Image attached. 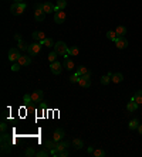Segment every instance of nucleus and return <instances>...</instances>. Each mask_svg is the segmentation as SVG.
Returning <instances> with one entry per match:
<instances>
[{
  "label": "nucleus",
  "instance_id": "nucleus-1",
  "mask_svg": "<svg viewBox=\"0 0 142 157\" xmlns=\"http://www.w3.org/2000/svg\"><path fill=\"white\" fill-rule=\"evenodd\" d=\"M54 51L58 54V55H63L64 58L68 57V47L66 45V42L63 41H57L54 44Z\"/></svg>",
  "mask_w": 142,
  "mask_h": 157
},
{
  "label": "nucleus",
  "instance_id": "nucleus-2",
  "mask_svg": "<svg viewBox=\"0 0 142 157\" xmlns=\"http://www.w3.org/2000/svg\"><path fill=\"white\" fill-rule=\"evenodd\" d=\"M26 3H13L10 7V11L14 14V16H20V14H23L24 13V10H26Z\"/></svg>",
  "mask_w": 142,
  "mask_h": 157
},
{
  "label": "nucleus",
  "instance_id": "nucleus-3",
  "mask_svg": "<svg viewBox=\"0 0 142 157\" xmlns=\"http://www.w3.org/2000/svg\"><path fill=\"white\" fill-rule=\"evenodd\" d=\"M29 54L33 57V55H37L38 52L41 51V44L40 42H34V44H31V45H29Z\"/></svg>",
  "mask_w": 142,
  "mask_h": 157
},
{
  "label": "nucleus",
  "instance_id": "nucleus-4",
  "mask_svg": "<svg viewBox=\"0 0 142 157\" xmlns=\"http://www.w3.org/2000/svg\"><path fill=\"white\" fill-rule=\"evenodd\" d=\"M63 64L58 63V61H54V63H51V65H50V68H51V72L54 74V75H60L61 74V71H63Z\"/></svg>",
  "mask_w": 142,
  "mask_h": 157
},
{
  "label": "nucleus",
  "instance_id": "nucleus-5",
  "mask_svg": "<svg viewBox=\"0 0 142 157\" xmlns=\"http://www.w3.org/2000/svg\"><path fill=\"white\" fill-rule=\"evenodd\" d=\"M78 85L83 86V88H90L91 85V79H90V74H85L83 76H80V81H78Z\"/></svg>",
  "mask_w": 142,
  "mask_h": 157
},
{
  "label": "nucleus",
  "instance_id": "nucleus-6",
  "mask_svg": "<svg viewBox=\"0 0 142 157\" xmlns=\"http://www.w3.org/2000/svg\"><path fill=\"white\" fill-rule=\"evenodd\" d=\"M54 21L57 24H61V23H64L66 21V11L63 10H58L54 13Z\"/></svg>",
  "mask_w": 142,
  "mask_h": 157
},
{
  "label": "nucleus",
  "instance_id": "nucleus-7",
  "mask_svg": "<svg viewBox=\"0 0 142 157\" xmlns=\"http://www.w3.org/2000/svg\"><path fill=\"white\" fill-rule=\"evenodd\" d=\"M19 58H20V52L17 48H10L9 50V61H19Z\"/></svg>",
  "mask_w": 142,
  "mask_h": 157
},
{
  "label": "nucleus",
  "instance_id": "nucleus-8",
  "mask_svg": "<svg viewBox=\"0 0 142 157\" xmlns=\"http://www.w3.org/2000/svg\"><path fill=\"white\" fill-rule=\"evenodd\" d=\"M115 45H117V48H120V50H125V48L128 47V40H127L125 37H118L117 41H115Z\"/></svg>",
  "mask_w": 142,
  "mask_h": 157
},
{
  "label": "nucleus",
  "instance_id": "nucleus-9",
  "mask_svg": "<svg viewBox=\"0 0 142 157\" xmlns=\"http://www.w3.org/2000/svg\"><path fill=\"white\" fill-rule=\"evenodd\" d=\"M43 98H44V94L43 91H34L33 94H31V101L33 102H43Z\"/></svg>",
  "mask_w": 142,
  "mask_h": 157
},
{
  "label": "nucleus",
  "instance_id": "nucleus-10",
  "mask_svg": "<svg viewBox=\"0 0 142 157\" xmlns=\"http://www.w3.org/2000/svg\"><path fill=\"white\" fill-rule=\"evenodd\" d=\"M17 63L20 64L22 67H29L31 64V57H29V55H20V58H19Z\"/></svg>",
  "mask_w": 142,
  "mask_h": 157
},
{
  "label": "nucleus",
  "instance_id": "nucleus-11",
  "mask_svg": "<svg viewBox=\"0 0 142 157\" xmlns=\"http://www.w3.org/2000/svg\"><path fill=\"white\" fill-rule=\"evenodd\" d=\"M34 19L37 21H44L45 20V11L43 9H36V11H34Z\"/></svg>",
  "mask_w": 142,
  "mask_h": 157
},
{
  "label": "nucleus",
  "instance_id": "nucleus-12",
  "mask_svg": "<svg viewBox=\"0 0 142 157\" xmlns=\"http://www.w3.org/2000/svg\"><path fill=\"white\" fill-rule=\"evenodd\" d=\"M43 10L45 11V14H50V13H54L55 11V6L50 1H45L43 3Z\"/></svg>",
  "mask_w": 142,
  "mask_h": 157
},
{
  "label": "nucleus",
  "instance_id": "nucleus-13",
  "mask_svg": "<svg viewBox=\"0 0 142 157\" xmlns=\"http://www.w3.org/2000/svg\"><path fill=\"white\" fill-rule=\"evenodd\" d=\"M63 65H64V68H66L67 71H73V69L76 68V64H74V61H73L71 58H68V57L64 58V64H63Z\"/></svg>",
  "mask_w": 142,
  "mask_h": 157
},
{
  "label": "nucleus",
  "instance_id": "nucleus-14",
  "mask_svg": "<svg viewBox=\"0 0 142 157\" xmlns=\"http://www.w3.org/2000/svg\"><path fill=\"white\" fill-rule=\"evenodd\" d=\"M63 137H64V130H63V129H55L54 133H53V140L57 143V142H60Z\"/></svg>",
  "mask_w": 142,
  "mask_h": 157
},
{
  "label": "nucleus",
  "instance_id": "nucleus-15",
  "mask_svg": "<svg viewBox=\"0 0 142 157\" xmlns=\"http://www.w3.org/2000/svg\"><path fill=\"white\" fill-rule=\"evenodd\" d=\"M122 79H124V75L121 72L112 74V76H111V81H112L114 84H120V82H122Z\"/></svg>",
  "mask_w": 142,
  "mask_h": 157
},
{
  "label": "nucleus",
  "instance_id": "nucleus-16",
  "mask_svg": "<svg viewBox=\"0 0 142 157\" xmlns=\"http://www.w3.org/2000/svg\"><path fill=\"white\" fill-rule=\"evenodd\" d=\"M31 37H33L36 41H43V40H45V34L43 31H34L31 34Z\"/></svg>",
  "mask_w": 142,
  "mask_h": 157
},
{
  "label": "nucleus",
  "instance_id": "nucleus-17",
  "mask_svg": "<svg viewBox=\"0 0 142 157\" xmlns=\"http://www.w3.org/2000/svg\"><path fill=\"white\" fill-rule=\"evenodd\" d=\"M67 147H68V143H67V142H61V140H60V142L55 143V150H57V151H63V150H66Z\"/></svg>",
  "mask_w": 142,
  "mask_h": 157
},
{
  "label": "nucleus",
  "instance_id": "nucleus-18",
  "mask_svg": "<svg viewBox=\"0 0 142 157\" xmlns=\"http://www.w3.org/2000/svg\"><path fill=\"white\" fill-rule=\"evenodd\" d=\"M77 75L78 76H83V75H85V74H90V71H88L87 67H84V65H80L78 68H77Z\"/></svg>",
  "mask_w": 142,
  "mask_h": 157
},
{
  "label": "nucleus",
  "instance_id": "nucleus-19",
  "mask_svg": "<svg viewBox=\"0 0 142 157\" xmlns=\"http://www.w3.org/2000/svg\"><path fill=\"white\" fill-rule=\"evenodd\" d=\"M131 101H134V102H136L138 105H141L142 104V91H138L136 94L134 95L131 98Z\"/></svg>",
  "mask_w": 142,
  "mask_h": 157
},
{
  "label": "nucleus",
  "instance_id": "nucleus-20",
  "mask_svg": "<svg viewBox=\"0 0 142 157\" xmlns=\"http://www.w3.org/2000/svg\"><path fill=\"white\" fill-rule=\"evenodd\" d=\"M138 106H139V105L136 104V102H134V101H131L129 104L127 105V110H128V112H135V110L138 109Z\"/></svg>",
  "mask_w": 142,
  "mask_h": 157
},
{
  "label": "nucleus",
  "instance_id": "nucleus-21",
  "mask_svg": "<svg viewBox=\"0 0 142 157\" xmlns=\"http://www.w3.org/2000/svg\"><path fill=\"white\" fill-rule=\"evenodd\" d=\"M67 6V1L66 0H57V6H55V11L58 10H64Z\"/></svg>",
  "mask_w": 142,
  "mask_h": 157
},
{
  "label": "nucleus",
  "instance_id": "nucleus-22",
  "mask_svg": "<svg viewBox=\"0 0 142 157\" xmlns=\"http://www.w3.org/2000/svg\"><path fill=\"white\" fill-rule=\"evenodd\" d=\"M115 33H117L118 37H124V35L127 34V28H125L124 26H118V27L115 28Z\"/></svg>",
  "mask_w": 142,
  "mask_h": 157
},
{
  "label": "nucleus",
  "instance_id": "nucleus-23",
  "mask_svg": "<svg viewBox=\"0 0 142 157\" xmlns=\"http://www.w3.org/2000/svg\"><path fill=\"white\" fill-rule=\"evenodd\" d=\"M7 153H10V143L4 142L1 143V154H7Z\"/></svg>",
  "mask_w": 142,
  "mask_h": 157
},
{
  "label": "nucleus",
  "instance_id": "nucleus-24",
  "mask_svg": "<svg viewBox=\"0 0 142 157\" xmlns=\"http://www.w3.org/2000/svg\"><path fill=\"white\" fill-rule=\"evenodd\" d=\"M55 142L54 140H45L44 142V147L47 149V150H53V149H55Z\"/></svg>",
  "mask_w": 142,
  "mask_h": 157
},
{
  "label": "nucleus",
  "instance_id": "nucleus-25",
  "mask_svg": "<svg viewBox=\"0 0 142 157\" xmlns=\"http://www.w3.org/2000/svg\"><path fill=\"white\" fill-rule=\"evenodd\" d=\"M80 54V50L77 47H68V55H73V57H77Z\"/></svg>",
  "mask_w": 142,
  "mask_h": 157
},
{
  "label": "nucleus",
  "instance_id": "nucleus-26",
  "mask_svg": "<svg viewBox=\"0 0 142 157\" xmlns=\"http://www.w3.org/2000/svg\"><path fill=\"white\" fill-rule=\"evenodd\" d=\"M107 38L115 42V41H117V38H118V35H117V33H115V31H108V33H107Z\"/></svg>",
  "mask_w": 142,
  "mask_h": 157
},
{
  "label": "nucleus",
  "instance_id": "nucleus-27",
  "mask_svg": "<svg viewBox=\"0 0 142 157\" xmlns=\"http://www.w3.org/2000/svg\"><path fill=\"white\" fill-rule=\"evenodd\" d=\"M41 45H45V47H54V41L51 40V38H45L43 41H40Z\"/></svg>",
  "mask_w": 142,
  "mask_h": 157
},
{
  "label": "nucleus",
  "instance_id": "nucleus-28",
  "mask_svg": "<svg viewBox=\"0 0 142 157\" xmlns=\"http://www.w3.org/2000/svg\"><path fill=\"white\" fill-rule=\"evenodd\" d=\"M73 144H74L76 149H83V147H84V143H83L81 139H74V140H73Z\"/></svg>",
  "mask_w": 142,
  "mask_h": 157
},
{
  "label": "nucleus",
  "instance_id": "nucleus-29",
  "mask_svg": "<svg viewBox=\"0 0 142 157\" xmlns=\"http://www.w3.org/2000/svg\"><path fill=\"white\" fill-rule=\"evenodd\" d=\"M138 126H139V122H138V119H134L129 122V129L134 130V129H138Z\"/></svg>",
  "mask_w": 142,
  "mask_h": 157
},
{
  "label": "nucleus",
  "instance_id": "nucleus-30",
  "mask_svg": "<svg viewBox=\"0 0 142 157\" xmlns=\"http://www.w3.org/2000/svg\"><path fill=\"white\" fill-rule=\"evenodd\" d=\"M101 84L102 85H108L109 84V81H111V76L109 75H104V76H101Z\"/></svg>",
  "mask_w": 142,
  "mask_h": 157
},
{
  "label": "nucleus",
  "instance_id": "nucleus-31",
  "mask_svg": "<svg viewBox=\"0 0 142 157\" xmlns=\"http://www.w3.org/2000/svg\"><path fill=\"white\" fill-rule=\"evenodd\" d=\"M19 48L23 50V51H27L29 50V44H26L23 40H19Z\"/></svg>",
  "mask_w": 142,
  "mask_h": 157
},
{
  "label": "nucleus",
  "instance_id": "nucleus-32",
  "mask_svg": "<svg viewBox=\"0 0 142 157\" xmlns=\"http://www.w3.org/2000/svg\"><path fill=\"white\" fill-rule=\"evenodd\" d=\"M57 55H58V54H57L55 51L50 52V54H48V61H50V63H54V61H57Z\"/></svg>",
  "mask_w": 142,
  "mask_h": 157
},
{
  "label": "nucleus",
  "instance_id": "nucleus-33",
  "mask_svg": "<svg viewBox=\"0 0 142 157\" xmlns=\"http://www.w3.org/2000/svg\"><path fill=\"white\" fill-rule=\"evenodd\" d=\"M24 156H27V157H33V156H36V151L33 150V147H29L26 151H24Z\"/></svg>",
  "mask_w": 142,
  "mask_h": 157
},
{
  "label": "nucleus",
  "instance_id": "nucleus-34",
  "mask_svg": "<svg viewBox=\"0 0 142 157\" xmlns=\"http://www.w3.org/2000/svg\"><path fill=\"white\" fill-rule=\"evenodd\" d=\"M94 156H97V157H104L105 156V151L104 150H101V149H97V150H94V153H92Z\"/></svg>",
  "mask_w": 142,
  "mask_h": 157
},
{
  "label": "nucleus",
  "instance_id": "nucleus-35",
  "mask_svg": "<svg viewBox=\"0 0 142 157\" xmlns=\"http://www.w3.org/2000/svg\"><path fill=\"white\" fill-rule=\"evenodd\" d=\"M48 154H50V153H48L47 150H41V151H37V153H36L37 157H47Z\"/></svg>",
  "mask_w": 142,
  "mask_h": 157
},
{
  "label": "nucleus",
  "instance_id": "nucleus-36",
  "mask_svg": "<svg viewBox=\"0 0 142 157\" xmlns=\"http://www.w3.org/2000/svg\"><path fill=\"white\" fill-rule=\"evenodd\" d=\"M70 81H71L73 84H76V82H78V81H80V76H78L77 74H74V75H71V78H70Z\"/></svg>",
  "mask_w": 142,
  "mask_h": 157
},
{
  "label": "nucleus",
  "instance_id": "nucleus-37",
  "mask_svg": "<svg viewBox=\"0 0 142 157\" xmlns=\"http://www.w3.org/2000/svg\"><path fill=\"white\" fill-rule=\"evenodd\" d=\"M7 140H10V136L6 135V133L3 132V133H1V143H4V142H7Z\"/></svg>",
  "mask_w": 142,
  "mask_h": 157
},
{
  "label": "nucleus",
  "instance_id": "nucleus-38",
  "mask_svg": "<svg viewBox=\"0 0 142 157\" xmlns=\"http://www.w3.org/2000/svg\"><path fill=\"white\" fill-rule=\"evenodd\" d=\"M20 67H22V65H20L19 63H17V64H14V65L11 67V71H14V72H16V71H19V69H20Z\"/></svg>",
  "mask_w": 142,
  "mask_h": 157
},
{
  "label": "nucleus",
  "instance_id": "nucleus-39",
  "mask_svg": "<svg viewBox=\"0 0 142 157\" xmlns=\"http://www.w3.org/2000/svg\"><path fill=\"white\" fill-rule=\"evenodd\" d=\"M67 156H68L67 150H63V151H58V157H67Z\"/></svg>",
  "mask_w": 142,
  "mask_h": 157
},
{
  "label": "nucleus",
  "instance_id": "nucleus-40",
  "mask_svg": "<svg viewBox=\"0 0 142 157\" xmlns=\"http://www.w3.org/2000/svg\"><path fill=\"white\" fill-rule=\"evenodd\" d=\"M31 101V95H26L24 96V102H30Z\"/></svg>",
  "mask_w": 142,
  "mask_h": 157
},
{
  "label": "nucleus",
  "instance_id": "nucleus-41",
  "mask_svg": "<svg viewBox=\"0 0 142 157\" xmlns=\"http://www.w3.org/2000/svg\"><path fill=\"white\" fill-rule=\"evenodd\" d=\"M0 129H1V132H6V129H7V125H6V123H1Z\"/></svg>",
  "mask_w": 142,
  "mask_h": 157
},
{
  "label": "nucleus",
  "instance_id": "nucleus-42",
  "mask_svg": "<svg viewBox=\"0 0 142 157\" xmlns=\"http://www.w3.org/2000/svg\"><path fill=\"white\" fill-rule=\"evenodd\" d=\"M138 133H139V135H141V136H142V125H139V126H138Z\"/></svg>",
  "mask_w": 142,
  "mask_h": 157
},
{
  "label": "nucleus",
  "instance_id": "nucleus-43",
  "mask_svg": "<svg viewBox=\"0 0 142 157\" xmlns=\"http://www.w3.org/2000/svg\"><path fill=\"white\" fill-rule=\"evenodd\" d=\"M88 153H94V149L92 147H88Z\"/></svg>",
  "mask_w": 142,
  "mask_h": 157
},
{
  "label": "nucleus",
  "instance_id": "nucleus-44",
  "mask_svg": "<svg viewBox=\"0 0 142 157\" xmlns=\"http://www.w3.org/2000/svg\"><path fill=\"white\" fill-rule=\"evenodd\" d=\"M14 3H22V0H14Z\"/></svg>",
  "mask_w": 142,
  "mask_h": 157
}]
</instances>
